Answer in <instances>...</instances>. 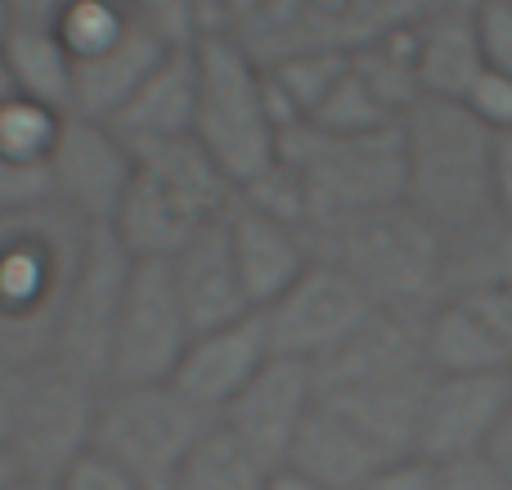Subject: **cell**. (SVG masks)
I'll list each match as a JSON object with an SVG mask.
<instances>
[{
	"mask_svg": "<svg viewBox=\"0 0 512 490\" xmlns=\"http://www.w3.org/2000/svg\"><path fill=\"white\" fill-rule=\"evenodd\" d=\"M198 54V108L194 140L221 162L234 189L279 162V122L270 108L261 63L239 41H194Z\"/></svg>",
	"mask_w": 512,
	"mask_h": 490,
	"instance_id": "obj_5",
	"label": "cell"
},
{
	"mask_svg": "<svg viewBox=\"0 0 512 490\" xmlns=\"http://www.w3.org/2000/svg\"><path fill=\"white\" fill-rule=\"evenodd\" d=\"M63 5H68V0H5V14H9V27H41V32H54Z\"/></svg>",
	"mask_w": 512,
	"mask_h": 490,
	"instance_id": "obj_42",
	"label": "cell"
},
{
	"mask_svg": "<svg viewBox=\"0 0 512 490\" xmlns=\"http://www.w3.org/2000/svg\"><path fill=\"white\" fill-rule=\"evenodd\" d=\"M225 234H230L234 266H239L252 311H265L270 302H279L315 261V243H310L306 225L279 221V216L261 212L243 198H234V207L225 212Z\"/></svg>",
	"mask_w": 512,
	"mask_h": 490,
	"instance_id": "obj_16",
	"label": "cell"
},
{
	"mask_svg": "<svg viewBox=\"0 0 512 490\" xmlns=\"http://www.w3.org/2000/svg\"><path fill=\"white\" fill-rule=\"evenodd\" d=\"M427 387H432V369H418V374L382 378V383L319 392V401H324L328 410H337L342 419H351L355 428H364L373 441H382L391 455H414L418 414H423Z\"/></svg>",
	"mask_w": 512,
	"mask_h": 490,
	"instance_id": "obj_23",
	"label": "cell"
},
{
	"mask_svg": "<svg viewBox=\"0 0 512 490\" xmlns=\"http://www.w3.org/2000/svg\"><path fill=\"white\" fill-rule=\"evenodd\" d=\"M171 266V284H176V297L189 315V329L207 333V329H225V324L243 320V315H256L248 293H243L239 266H234V248L230 234H225V221L198 230Z\"/></svg>",
	"mask_w": 512,
	"mask_h": 490,
	"instance_id": "obj_19",
	"label": "cell"
},
{
	"mask_svg": "<svg viewBox=\"0 0 512 490\" xmlns=\"http://www.w3.org/2000/svg\"><path fill=\"white\" fill-rule=\"evenodd\" d=\"M45 171H50L54 207H63L90 230H108L135 180V153L108 122L68 113Z\"/></svg>",
	"mask_w": 512,
	"mask_h": 490,
	"instance_id": "obj_10",
	"label": "cell"
},
{
	"mask_svg": "<svg viewBox=\"0 0 512 490\" xmlns=\"http://www.w3.org/2000/svg\"><path fill=\"white\" fill-rule=\"evenodd\" d=\"M135 23L158 32L171 45H194V5L189 0H117Z\"/></svg>",
	"mask_w": 512,
	"mask_h": 490,
	"instance_id": "obj_35",
	"label": "cell"
},
{
	"mask_svg": "<svg viewBox=\"0 0 512 490\" xmlns=\"http://www.w3.org/2000/svg\"><path fill=\"white\" fill-rule=\"evenodd\" d=\"M54 36H59L63 50L72 54V68H90V63L117 54L122 45H131L135 36H158V32H149L144 23H135L117 0H68L63 14H59V23H54Z\"/></svg>",
	"mask_w": 512,
	"mask_h": 490,
	"instance_id": "obj_28",
	"label": "cell"
},
{
	"mask_svg": "<svg viewBox=\"0 0 512 490\" xmlns=\"http://www.w3.org/2000/svg\"><path fill=\"white\" fill-rule=\"evenodd\" d=\"M454 302H463L486 324V333L499 342V351H504L512 365V288H481V293H463Z\"/></svg>",
	"mask_w": 512,
	"mask_h": 490,
	"instance_id": "obj_38",
	"label": "cell"
},
{
	"mask_svg": "<svg viewBox=\"0 0 512 490\" xmlns=\"http://www.w3.org/2000/svg\"><path fill=\"white\" fill-rule=\"evenodd\" d=\"M391 459H405V455H391L364 428H355L351 419H342L324 401H315V410L301 423L283 468L319 490H355L360 482H369L378 468H387Z\"/></svg>",
	"mask_w": 512,
	"mask_h": 490,
	"instance_id": "obj_18",
	"label": "cell"
},
{
	"mask_svg": "<svg viewBox=\"0 0 512 490\" xmlns=\"http://www.w3.org/2000/svg\"><path fill=\"white\" fill-rule=\"evenodd\" d=\"M486 455L495 459L499 473H504L508 486H512V405H508V414H504V423H499V432H495V441H490Z\"/></svg>",
	"mask_w": 512,
	"mask_h": 490,
	"instance_id": "obj_44",
	"label": "cell"
},
{
	"mask_svg": "<svg viewBox=\"0 0 512 490\" xmlns=\"http://www.w3.org/2000/svg\"><path fill=\"white\" fill-rule=\"evenodd\" d=\"M189 338V315L176 297L167 261H131L117 311L113 351H108V383L117 387H153L171 383Z\"/></svg>",
	"mask_w": 512,
	"mask_h": 490,
	"instance_id": "obj_9",
	"label": "cell"
},
{
	"mask_svg": "<svg viewBox=\"0 0 512 490\" xmlns=\"http://www.w3.org/2000/svg\"><path fill=\"white\" fill-rule=\"evenodd\" d=\"M194 5V41H243L256 27L265 0H189Z\"/></svg>",
	"mask_w": 512,
	"mask_h": 490,
	"instance_id": "obj_32",
	"label": "cell"
},
{
	"mask_svg": "<svg viewBox=\"0 0 512 490\" xmlns=\"http://www.w3.org/2000/svg\"><path fill=\"white\" fill-rule=\"evenodd\" d=\"M274 477V468H265L261 459L243 446L234 432L216 428L198 441V450L180 464V473L171 477L167 490H265Z\"/></svg>",
	"mask_w": 512,
	"mask_h": 490,
	"instance_id": "obj_29",
	"label": "cell"
},
{
	"mask_svg": "<svg viewBox=\"0 0 512 490\" xmlns=\"http://www.w3.org/2000/svg\"><path fill=\"white\" fill-rule=\"evenodd\" d=\"M346 68H351V54H328V50H301L261 63L279 131L306 126L319 113V104L333 95L337 81L346 77Z\"/></svg>",
	"mask_w": 512,
	"mask_h": 490,
	"instance_id": "obj_26",
	"label": "cell"
},
{
	"mask_svg": "<svg viewBox=\"0 0 512 490\" xmlns=\"http://www.w3.org/2000/svg\"><path fill=\"white\" fill-rule=\"evenodd\" d=\"M194 108H198V54L194 45H176L131 90V99L108 117V126L131 149H140V144L194 135Z\"/></svg>",
	"mask_w": 512,
	"mask_h": 490,
	"instance_id": "obj_21",
	"label": "cell"
},
{
	"mask_svg": "<svg viewBox=\"0 0 512 490\" xmlns=\"http://www.w3.org/2000/svg\"><path fill=\"white\" fill-rule=\"evenodd\" d=\"M0 68H5L9 86L18 95H32L41 104L59 108V113H72V81H77V68H72V54L63 50V41L54 32H41V27H9L5 41H0Z\"/></svg>",
	"mask_w": 512,
	"mask_h": 490,
	"instance_id": "obj_25",
	"label": "cell"
},
{
	"mask_svg": "<svg viewBox=\"0 0 512 490\" xmlns=\"http://www.w3.org/2000/svg\"><path fill=\"white\" fill-rule=\"evenodd\" d=\"M405 207L432 230L463 234L495 216V135L463 104L418 99L400 117Z\"/></svg>",
	"mask_w": 512,
	"mask_h": 490,
	"instance_id": "obj_2",
	"label": "cell"
},
{
	"mask_svg": "<svg viewBox=\"0 0 512 490\" xmlns=\"http://www.w3.org/2000/svg\"><path fill=\"white\" fill-rule=\"evenodd\" d=\"M355 490H436V468L418 455H405V459H391L387 468L360 482Z\"/></svg>",
	"mask_w": 512,
	"mask_h": 490,
	"instance_id": "obj_40",
	"label": "cell"
},
{
	"mask_svg": "<svg viewBox=\"0 0 512 490\" xmlns=\"http://www.w3.org/2000/svg\"><path fill=\"white\" fill-rule=\"evenodd\" d=\"M90 239L95 230L54 203L0 212V360L9 369L50 360L63 297Z\"/></svg>",
	"mask_w": 512,
	"mask_h": 490,
	"instance_id": "obj_1",
	"label": "cell"
},
{
	"mask_svg": "<svg viewBox=\"0 0 512 490\" xmlns=\"http://www.w3.org/2000/svg\"><path fill=\"white\" fill-rule=\"evenodd\" d=\"M472 18H477V45L486 72H499L512 81V9L499 0H477Z\"/></svg>",
	"mask_w": 512,
	"mask_h": 490,
	"instance_id": "obj_33",
	"label": "cell"
},
{
	"mask_svg": "<svg viewBox=\"0 0 512 490\" xmlns=\"http://www.w3.org/2000/svg\"><path fill=\"white\" fill-rule=\"evenodd\" d=\"M432 311H378L315 369V392H342V387L382 383V378L418 374L427 369L423 360V324Z\"/></svg>",
	"mask_w": 512,
	"mask_h": 490,
	"instance_id": "obj_17",
	"label": "cell"
},
{
	"mask_svg": "<svg viewBox=\"0 0 512 490\" xmlns=\"http://www.w3.org/2000/svg\"><path fill=\"white\" fill-rule=\"evenodd\" d=\"M0 490H54V482H41V477H14V482L0 486Z\"/></svg>",
	"mask_w": 512,
	"mask_h": 490,
	"instance_id": "obj_46",
	"label": "cell"
},
{
	"mask_svg": "<svg viewBox=\"0 0 512 490\" xmlns=\"http://www.w3.org/2000/svg\"><path fill=\"white\" fill-rule=\"evenodd\" d=\"M279 162L297 180L310 230L405 203L400 126L369 135H333L315 131V126H292L279 140Z\"/></svg>",
	"mask_w": 512,
	"mask_h": 490,
	"instance_id": "obj_4",
	"label": "cell"
},
{
	"mask_svg": "<svg viewBox=\"0 0 512 490\" xmlns=\"http://www.w3.org/2000/svg\"><path fill=\"white\" fill-rule=\"evenodd\" d=\"M270 356L274 351H270V333H265L261 311L243 315V320L225 324V329L194 333L176 374H171V387L185 401H194L198 410H207L212 419H221L243 396V387L265 369Z\"/></svg>",
	"mask_w": 512,
	"mask_h": 490,
	"instance_id": "obj_15",
	"label": "cell"
},
{
	"mask_svg": "<svg viewBox=\"0 0 512 490\" xmlns=\"http://www.w3.org/2000/svg\"><path fill=\"white\" fill-rule=\"evenodd\" d=\"M14 419H18V369L0 383V473H14Z\"/></svg>",
	"mask_w": 512,
	"mask_h": 490,
	"instance_id": "obj_41",
	"label": "cell"
},
{
	"mask_svg": "<svg viewBox=\"0 0 512 490\" xmlns=\"http://www.w3.org/2000/svg\"><path fill=\"white\" fill-rule=\"evenodd\" d=\"M378 306L369 302L360 284L351 275H342L328 261H310L306 275L261 311L265 333H270V351L288 360H306L319 365L324 356H333L355 329H360Z\"/></svg>",
	"mask_w": 512,
	"mask_h": 490,
	"instance_id": "obj_11",
	"label": "cell"
},
{
	"mask_svg": "<svg viewBox=\"0 0 512 490\" xmlns=\"http://www.w3.org/2000/svg\"><path fill=\"white\" fill-rule=\"evenodd\" d=\"M512 288V221L490 216L445 239V297Z\"/></svg>",
	"mask_w": 512,
	"mask_h": 490,
	"instance_id": "obj_27",
	"label": "cell"
},
{
	"mask_svg": "<svg viewBox=\"0 0 512 490\" xmlns=\"http://www.w3.org/2000/svg\"><path fill=\"white\" fill-rule=\"evenodd\" d=\"M436 490H512V486L490 455H472V459H454V464H436Z\"/></svg>",
	"mask_w": 512,
	"mask_h": 490,
	"instance_id": "obj_39",
	"label": "cell"
},
{
	"mask_svg": "<svg viewBox=\"0 0 512 490\" xmlns=\"http://www.w3.org/2000/svg\"><path fill=\"white\" fill-rule=\"evenodd\" d=\"M135 153V171L185 216L189 225H216L225 221V212L234 207L239 189L234 180L221 171V162L194 140V135H180V140H158V144H140Z\"/></svg>",
	"mask_w": 512,
	"mask_h": 490,
	"instance_id": "obj_20",
	"label": "cell"
},
{
	"mask_svg": "<svg viewBox=\"0 0 512 490\" xmlns=\"http://www.w3.org/2000/svg\"><path fill=\"white\" fill-rule=\"evenodd\" d=\"M315 401H319L315 369H310L306 360L270 356L261 374L243 387L239 401L221 414V428L234 432L265 468L279 473L292 441H297V432H301V423H306V414L315 410Z\"/></svg>",
	"mask_w": 512,
	"mask_h": 490,
	"instance_id": "obj_14",
	"label": "cell"
},
{
	"mask_svg": "<svg viewBox=\"0 0 512 490\" xmlns=\"http://www.w3.org/2000/svg\"><path fill=\"white\" fill-rule=\"evenodd\" d=\"M45 203H54L50 171L0 162V212H27V207H45Z\"/></svg>",
	"mask_w": 512,
	"mask_h": 490,
	"instance_id": "obj_37",
	"label": "cell"
},
{
	"mask_svg": "<svg viewBox=\"0 0 512 490\" xmlns=\"http://www.w3.org/2000/svg\"><path fill=\"white\" fill-rule=\"evenodd\" d=\"M499 5H508V9H512V0H499Z\"/></svg>",
	"mask_w": 512,
	"mask_h": 490,
	"instance_id": "obj_49",
	"label": "cell"
},
{
	"mask_svg": "<svg viewBox=\"0 0 512 490\" xmlns=\"http://www.w3.org/2000/svg\"><path fill=\"white\" fill-rule=\"evenodd\" d=\"M265 490H319V486H310V482H301V477H292L288 468H279V473L270 477V486Z\"/></svg>",
	"mask_w": 512,
	"mask_h": 490,
	"instance_id": "obj_45",
	"label": "cell"
},
{
	"mask_svg": "<svg viewBox=\"0 0 512 490\" xmlns=\"http://www.w3.org/2000/svg\"><path fill=\"white\" fill-rule=\"evenodd\" d=\"M463 108H468L490 135H508L512 131V81L481 68V77L472 81L468 95H463Z\"/></svg>",
	"mask_w": 512,
	"mask_h": 490,
	"instance_id": "obj_36",
	"label": "cell"
},
{
	"mask_svg": "<svg viewBox=\"0 0 512 490\" xmlns=\"http://www.w3.org/2000/svg\"><path fill=\"white\" fill-rule=\"evenodd\" d=\"M9 374H14V369H9V365H5V360H0V383H5V378H9Z\"/></svg>",
	"mask_w": 512,
	"mask_h": 490,
	"instance_id": "obj_48",
	"label": "cell"
},
{
	"mask_svg": "<svg viewBox=\"0 0 512 490\" xmlns=\"http://www.w3.org/2000/svg\"><path fill=\"white\" fill-rule=\"evenodd\" d=\"M54 490H144V486L135 482L122 464H113L104 450L86 446L59 477H54Z\"/></svg>",
	"mask_w": 512,
	"mask_h": 490,
	"instance_id": "obj_34",
	"label": "cell"
},
{
	"mask_svg": "<svg viewBox=\"0 0 512 490\" xmlns=\"http://www.w3.org/2000/svg\"><path fill=\"white\" fill-rule=\"evenodd\" d=\"M95 378L41 360V365L18 369V419H14V473L54 482L95 432L99 405Z\"/></svg>",
	"mask_w": 512,
	"mask_h": 490,
	"instance_id": "obj_8",
	"label": "cell"
},
{
	"mask_svg": "<svg viewBox=\"0 0 512 490\" xmlns=\"http://www.w3.org/2000/svg\"><path fill=\"white\" fill-rule=\"evenodd\" d=\"M306 126H315V131H333V135H369V131H391V126H400V117L373 95L369 81H364L351 63L346 77L337 81L333 95L319 104V113L310 117Z\"/></svg>",
	"mask_w": 512,
	"mask_h": 490,
	"instance_id": "obj_31",
	"label": "cell"
},
{
	"mask_svg": "<svg viewBox=\"0 0 512 490\" xmlns=\"http://www.w3.org/2000/svg\"><path fill=\"white\" fill-rule=\"evenodd\" d=\"M315 257L351 275L373 306L432 311L445 302V234L405 203L310 230Z\"/></svg>",
	"mask_w": 512,
	"mask_h": 490,
	"instance_id": "obj_3",
	"label": "cell"
},
{
	"mask_svg": "<svg viewBox=\"0 0 512 490\" xmlns=\"http://www.w3.org/2000/svg\"><path fill=\"white\" fill-rule=\"evenodd\" d=\"M9 90H14V86H9V77H5V68H0V99H5V95H9Z\"/></svg>",
	"mask_w": 512,
	"mask_h": 490,
	"instance_id": "obj_47",
	"label": "cell"
},
{
	"mask_svg": "<svg viewBox=\"0 0 512 490\" xmlns=\"http://www.w3.org/2000/svg\"><path fill=\"white\" fill-rule=\"evenodd\" d=\"M512 405V374H468L436 378L423 396L414 455L427 464H454V459L486 455Z\"/></svg>",
	"mask_w": 512,
	"mask_h": 490,
	"instance_id": "obj_13",
	"label": "cell"
},
{
	"mask_svg": "<svg viewBox=\"0 0 512 490\" xmlns=\"http://www.w3.org/2000/svg\"><path fill=\"white\" fill-rule=\"evenodd\" d=\"M477 0H445L427 9L414 23V54H418V86L423 99H450L463 104L468 86L481 77V45H477Z\"/></svg>",
	"mask_w": 512,
	"mask_h": 490,
	"instance_id": "obj_22",
	"label": "cell"
},
{
	"mask_svg": "<svg viewBox=\"0 0 512 490\" xmlns=\"http://www.w3.org/2000/svg\"><path fill=\"white\" fill-rule=\"evenodd\" d=\"M126 275H131V257L117 248V239L108 230H95L86 261H81L77 279H72L68 297H63L50 360L95 378V383H108V351H113Z\"/></svg>",
	"mask_w": 512,
	"mask_h": 490,
	"instance_id": "obj_12",
	"label": "cell"
},
{
	"mask_svg": "<svg viewBox=\"0 0 512 490\" xmlns=\"http://www.w3.org/2000/svg\"><path fill=\"white\" fill-rule=\"evenodd\" d=\"M495 216L512 221V131L495 135Z\"/></svg>",
	"mask_w": 512,
	"mask_h": 490,
	"instance_id": "obj_43",
	"label": "cell"
},
{
	"mask_svg": "<svg viewBox=\"0 0 512 490\" xmlns=\"http://www.w3.org/2000/svg\"><path fill=\"white\" fill-rule=\"evenodd\" d=\"M423 360L436 378H468V374H512L508 356L486 333V324L463 302L445 297L432 306L423 324Z\"/></svg>",
	"mask_w": 512,
	"mask_h": 490,
	"instance_id": "obj_24",
	"label": "cell"
},
{
	"mask_svg": "<svg viewBox=\"0 0 512 490\" xmlns=\"http://www.w3.org/2000/svg\"><path fill=\"white\" fill-rule=\"evenodd\" d=\"M59 108L41 104L32 95L9 90L0 99V162H18V167H45L54 153V140L63 131Z\"/></svg>",
	"mask_w": 512,
	"mask_h": 490,
	"instance_id": "obj_30",
	"label": "cell"
},
{
	"mask_svg": "<svg viewBox=\"0 0 512 490\" xmlns=\"http://www.w3.org/2000/svg\"><path fill=\"white\" fill-rule=\"evenodd\" d=\"M216 428L207 410L176 392L171 383L153 387H99L95 432L90 446L104 450L113 464H122L144 490H167L198 441Z\"/></svg>",
	"mask_w": 512,
	"mask_h": 490,
	"instance_id": "obj_6",
	"label": "cell"
},
{
	"mask_svg": "<svg viewBox=\"0 0 512 490\" xmlns=\"http://www.w3.org/2000/svg\"><path fill=\"white\" fill-rule=\"evenodd\" d=\"M436 5L445 0H265L256 27L239 45L256 63L301 50L360 54L364 45L382 41Z\"/></svg>",
	"mask_w": 512,
	"mask_h": 490,
	"instance_id": "obj_7",
	"label": "cell"
}]
</instances>
